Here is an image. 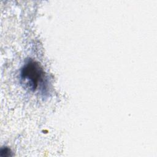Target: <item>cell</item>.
Returning a JSON list of instances; mask_svg holds the SVG:
<instances>
[{"label":"cell","instance_id":"6da1fadb","mask_svg":"<svg viewBox=\"0 0 157 157\" xmlns=\"http://www.w3.org/2000/svg\"><path fill=\"white\" fill-rule=\"evenodd\" d=\"M21 76L30 89L35 90L42 82L44 72L38 63L30 61L22 68Z\"/></svg>","mask_w":157,"mask_h":157}]
</instances>
